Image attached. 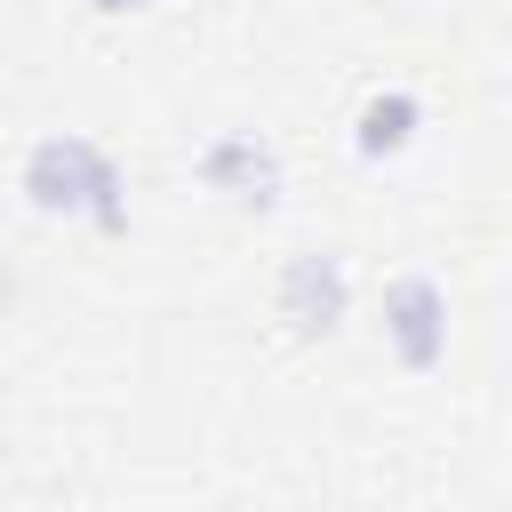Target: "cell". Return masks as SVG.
Segmentation results:
<instances>
[{"label": "cell", "mask_w": 512, "mask_h": 512, "mask_svg": "<svg viewBox=\"0 0 512 512\" xmlns=\"http://www.w3.org/2000/svg\"><path fill=\"white\" fill-rule=\"evenodd\" d=\"M24 200L40 216H72V224H96V232H128V176L120 160L80 136V128H56L24 152Z\"/></svg>", "instance_id": "obj_1"}, {"label": "cell", "mask_w": 512, "mask_h": 512, "mask_svg": "<svg viewBox=\"0 0 512 512\" xmlns=\"http://www.w3.org/2000/svg\"><path fill=\"white\" fill-rule=\"evenodd\" d=\"M384 352L408 368V376H432L440 360H448V288H440V272H424V264H400L392 280H384Z\"/></svg>", "instance_id": "obj_2"}, {"label": "cell", "mask_w": 512, "mask_h": 512, "mask_svg": "<svg viewBox=\"0 0 512 512\" xmlns=\"http://www.w3.org/2000/svg\"><path fill=\"white\" fill-rule=\"evenodd\" d=\"M272 312L288 320L296 344H328V336L344 328V312H352V272H344V256H336V248L288 256L280 280H272Z\"/></svg>", "instance_id": "obj_3"}, {"label": "cell", "mask_w": 512, "mask_h": 512, "mask_svg": "<svg viewBox=\"0 0 512 512\" xmlns=\"http://www.w3.org/2000/svg\"><path fill=\"white\" fill-rule=\"evenodd\" d=\"M192 176H200L208 192H224L232 208H272V200H280V184H288L280 152H272L256 128H216V136L192 152Z\"/></svg>", "instance_id": "obj_4"}, {"label": "cell", "mask_w": 512, "mask_h": 512, "mask_svg": "<svg viewBox=\"0 0 512 512\" xmlns=\"http://www.w3.org/2000/svg\"><path fill=\"white\" fill-rule=\"evenodd\" d=\"M416 128H424V96L416 88H376L360 112H352V152L376 168V160H400L408 144H416Z\"/></svg>", "instance_id": "obj_5"}, {"label": "cell", "mask_w": 512, "mask_h": 512, "mask_svg": "<svg viewBox=\"0 0 512 512\" xmlns=\"http://www.w3.org/2000/svg\"><path fill=\"white\" fill-rule=\"evenodd\" d=\"M88 8H96V16H144L152 0H88Z\"/></svg>", "instance_id": "obj_6"}]
</instances>
